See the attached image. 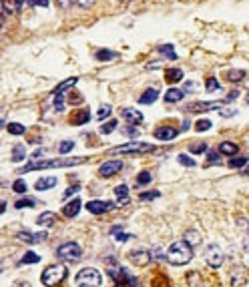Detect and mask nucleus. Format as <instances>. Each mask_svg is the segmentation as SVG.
<instances>
[{"mask_svg":"<svg viewBox=\"0 0 249 287\" xmlns=\"http://www.w3.org/2000/svg\"><path fill=\"white\" fill-rule=\"evenodd\" d=\"M183 96H185V90H181V88H175V86H171L167 92H165V102H179V100H183Z\"/></svg>","mask_w":249,"mask_h":287,"instance_id":"20","label":"nucleus"},{"mask_svg":"<svg viewBox=\"0 0 249 287\" xmlns=\"http://www.w3.org/2000/svg\"><path fill=\"white\" fill-rule=\"evenodd\" d=\"M157 98H159V90L157 88H145V92L139 96V102L141 104H153Z\"/></svg>","mask_w":249,"mask_h":287,"instance_id":"19","label":"nucleus"},{"mask_svg":"<svg viewBox=\"0 0 249 287\" xmlns=\"http://www.w3.org/2000/svg\"><path fill=\"white\" fill-rule=\"evenodd\" d=\"M245 102H247V104H249V92H247V94H245Z\"/></svg>","mask_w":249,"mask_h":287,"instance_id":"57","label":"nucleus"},{"mask_svg":"<svg viewBox=\"0 0 249 287\" xmlns=\"http://www.w3.org/2000/svg\"><path fill=\"white\" fill-rule=\"evenodd\" d=\"M6 128H8L10 134H24V132H26V126L20 124V122H10Z\"/></svg>","mask_w":249,"mask_h":287,"instance_id":"34","label":"nucleus"},{"mask_svg":"<svg viewBox=\"0 0 249 287\" xmlns=\"http://www.w3.org/2000/svg\"><path fill=\"white\" fill-rule=\"evenodd\" d=\"M116 56H118L116 52L106 50V48H100V50L96 52V60H112V58H116Z\"/></svg>","mask_w":249,"mask_h":287,"instance_id":"31","label":"nucleus"},{"mask_svg":"<svg viewBox=\"0 0 249 287\" xmlns=\"http://www.w3.org/2000/svg\"><path fill=\"white\" fill-rule=\"evenodd\" d=\"M76 2V0H58V4H60V8H70L72 4Z\"/></svg>","mask_w":249,"mask_h":287,"instance_id":"50","label":"nucleus"},{"mask_svg":"<svg viewBox=\"0 0 249 287\" xmlns=\"http://www.w3.org/2000/svg\"><path fill=\"white\" fill-rule=\"evenodd\" d=\"M72 149H74V142H72V140H62L60 147H58V153H60V155H66V153H70Z\"/></svg>","mask_w":249,"mask_h":287,"instance_id":"38","label":"nucleus"},{"mask_svg":"<svg viewBox=\"0 0 249 287\" xmlns=\"http://www.w3.org/2000/svg\"><path fill=\"white\" fill-rule=\"evenodd\" d=\"M56 185V179L54 177H40L36 183H34V189L36 191H46V189H52Z\"/></svg>","mask_w":249,"mask_h":287,"instance_id":"24","label":"nucleus"},{"mask_svg":"<svg viewBox=\"0 0 249 287\" xmlns=\"http://www.w3.org/2000/svg\"><path fill=\"white\" fill-rule=\"evenodd\" d=\"M195 88H197L195 82H187V84H185V90H195Z\"/></svg>","mask_w":249,"mask_h":287,"instance_id":"53","label":"nucleus"},{"mask_svg":"<svg viewBox=\"0 0 249 287\" xmlns=\"http://www.w3.org/2000/svg\"><path fill=\"white\" fill-rule=\"evenodd\" d=\"M12 189H14V193H26V183L22 181V179H16L14 183H12Z\"/></svg>","mask_w":249,"mask_h":287,"instance_id":"46","label":"nucleus"},{"mask_svg":"<svg viewBox=\"0 0 249 287\" xmlns=\"http://www.w3.org/2000/svg\"><path fill=\"white\" fill-rule=\"evenodd\" d=\"M219 114H221V116H235L237 110H235V108H227V110H219Z\"/></svg>","mask_w":249,"mask_h":287,"instance_id":"51","label":"nucleus"},{"mask_svg":"<svg viewBox=\"0 0 249 287\" xmlns=\"http://www.w3.org/2000/svg\"><path fill=\"white\" fill-rule=\"evenodd\" d=\"M219 155L221 153H217V151H207V165H219Z\"/></svg>","mask_w":249,"mask_h":287,"instance_id":"41","label":"nucleus"},{"mask_svg":"<svg viewBox=\"0 0 249 287\" xmlns=\"http://www.w3.org/2000/svg\"><path fill=\"white\" fill-rule=\"evenodd\" d=\"M219 153H221V155H227V157H233V155L239 153V147L235 145V142H231V140H223L221 145H219Z\"/></svg>","mask_w":249,"mask_h":287,"instance_id":"21","label":"nucleus"},{"mask_svg":"<svg viewBox=\"0 0 249 287\" xmlns=\"http://www.w3.org/2000/svg\"><path fill=\"white\" fill-rule=\"evenodd\" d=\"M66 277H68V269H66L64 265H60V263H54V265H48V267L42 271L40 281H42V285H46V287H56V285H60Z\"/></svg>","mask_w":249,"mask_h":287,"instance_id":"2","label":"nucleus"},{"mask_svg":"<svg viewBox=\"0 0 249 287\" xmlns=\"http://www.w3.org/2000/svg\"><path fill=\"white\" fill-rule=\"evenodd\" d=\"M151 259H153V257H151V251H145V249H135V251L129 253V261H131L133 265H137V267L149 265Z\"/></svg>","mask_w":249,"mask_h":287,"instance_id":"9","label":"nucleus"},{"mask_svg":"<svg viewBox=\"0 0 249 287\" xmlns=\"http://www.w3.org/2000/svg\"><path fill=\"white\" fill-rule=\"evenodd\" d=\"M24 157H26L24 147H22V145H16V147L12 149V161H24Z\"/></svg>","mask_w":249,"mask_h":287,"instance_id":"36","label":"nucleus"},{"mask_svg":"<svg viewBox=\"0 0 249 287\" xmlns=\"http://www.w3.org/2000/svg\"><path fill=\"white\" fill-rule=\"evenodd\" d=\"M38 261H40V255L34 253V251H28V253H24V257L20 259V265H30V263H38Z\"/></svg>","mask_w":249,"mask_h":287,"instance_id":"28","label":"nucleus"},{"mask_svg":"<svg viewBox=\"0 0 249 287\" xmlns=\"http://www.w3.org/2000/svg\"><path fill=\"white\" fill-rule=\"evenodd\" d=\"M120 114H122L124 120L131 122V124H141V122H143V114H141V110H137V108H122Z\"/></svg>","mask_w":249,"mask_h":287,"instance_id":"14","label":"nucleus"},{"mask_svg":"<svg viewBox=\"0 0 249 287\" xmlns=\"http://www.w3.org/2000/svg\"><path fill=\"white\" fill-rule=\"evenodd\" d=\"M167 259L171 265H177V267L187 265L193 259V247L187 241H175L167 251Z\"/></svg>","mask_w":249,"mask_h":287,"instance_id":"1","label":"nucleus"},{"mask_svg":"<svg viewBox=\"0 0 249 287\" xmlns=\"http://www.w3.org/2000/svg\"><path fill=\"white\" fill-rule=\"evenodd\" d=\"M177 161H179L183 167H195V159H191L189 155H177Z\"/></svg>","mask_w":249,"mask_h":287,"instance_id":"42","label":"nucleus"},{"mask_svg":"<svg viewBox=\"0 0 249 287\" xmlns=\"http://www.w3.org/2000/svg\"><path fill=\"white\" fill-rule=\"evenodd\" d=\"M80 207H82V201H80V197H76V199L68 201V203L62 207V215H64V217H68V219H72V217H76V215H78Z\"/></svg>","mask_w":249,"mask_h":287,"instance_id":"13","label":"nucleus"},{"mask_svg":"<svg viewBox=\"0 0 249 287\" xmlns=\"http://www.w3.org/2000/svg\"><path fill=\"white\" fill-rule=\"evenodd\" d=\"M56 257L66 261V263H74V261H78L82 257V249H80L78 243L68 241V243H62V245L56 247Z\"/></svg>","mask_w":249,"mask_h":287,"instance_id":"4","label":"nucleus"},{"mask_svg":"<svg viewBox=\"0 0 249 287\" xmlns=\"http://www.w3.org/2000/svg\"><path fill=\"white\" fill-rule=\"evenodd\" d=\"M151 181H153V177H151L149 171H143V173H139V177H137V185H149Z\"/></svg>","mask_w":249,"mask_h":287,"instance_id":"40","label":"nucleus"},{"mask_svg":"<svg viewBox=\"0 0 249 287\" xmlns=\"http://www.w3.org/2000/svg\"><path fill=\"white\" fill-rule=\"evenodd\" d=\"M120 169H122V161H118V159H112V161H106V163H102V165H100V169H98V175H100V177H104V179H108V177L116 175Z\"/></svg>","mask_w":249,"mask_h":287,"instance_id":"10","label":"nucleus"},{"mask_svg":"<svg viewBox=\"0 0 249 287\" xmlns=\"http://www.w3.org/2000/svg\"><path fill=\"white\" fill-rule=\"evenodd\" d=\"M110 233L114 235V239H116V241H129V239H133V235H131V233H122L118 225H116V227H112V229H110Z\"/></svg>","mask_w":249,"mask_h":287,"instance_id":"29","label":"nucleus"},{"mask_svg":"<svg viewBox=\"0 0 249 287\" xmlns=\"http://www.w3.org/2000/svg\"><path fill=\"white\" fill-rule=\"evenodd\" d=\"M183 241H187V243H189V245H191V247L195 249V247H197V245L201 243V235H199L197 231H193V229H189V231L185 233V239H183Z\"/></svg>","mask_w":249,"mask_h":287,"instance_id":"25","label":"nucleus"},{"mask_svg":"<svg viewBox=\"0 0 249 287\" xmlns=\"http://www.w3.org/2000/svg\"><path fill=\"white\" fill-rule=\"evenodd\" d=\"M16 237H18L20 241H24V243H30V245H34V243L42 241V239L46 237V233H28V231H20Z\"/></svg>","mask_w":249,"mask_h":287,"instance_id":"16","label":"nucleus"},{"mask_svg":"<svg viewBox=\"0 0 249 287\" xmlns=\"http://www.w3.org/2000/svg\"><path fill=\"white\" fill-rule=\"evenodd\" d=\"M245 76H247V72L241 70V68H231V70L225 72V78L229 82H241V80H245Z\"/></svg>","mask_w":249,"mask_h":287,"instance_id":"23","label":"nucleus"},{"mask_svg":"<svg viewBox=\"0 0 249 287\" xmlns=\"http://www.w3.org/2000/svg\"><path fill=\"white\" fill-rule=\"evenodd\" d=\"M219 106H223V102L221 100H213V102H191L189 106H187V110L189 112H207V110H213V108H219Z\"/></svg>","mask_w":249,"mask_h":287,"instance_id":"12","label":"nucleus"},{"mask_svg":"<svg viewBox=\"0 0 249 287\" xmlns=\"http://www.w3.org/2000/svg\"><path fill=\"white\" fill-rule=\"evenodd\" d=\"M64 102H66V94L54 90V108H56V112H62V110H64Z\"/></svg>","mask_w":249,"mask_h":287,"instance_id":"27","label":"nucleus"},{"mask_svg":"<svg viewBox=\"0 0 249 287\" xmlns=\"http://www.w3.org/2000/svg\"><path fill=\"white\" fill-rule=\"evenodd\" d=\"M114 197L120 201V203H127L129 201V187L127 185H118L114 189Z\"/></svg>","mask_w":249,"mask_h":287,"instance_id":"26","label":"nucleus"},{"mask_svg":"<svg viewBox=\"0 0 249 287\" xmlns=\"http://www.w3.org/2000/svg\"><path fill=\"white\" fill-rule=\"evenodd\" d=\"M34 205H36V199H32V197H24V199H18L14 203L16 209H26V207H34Z\"/></svg>","mask_w":249,"mask_h":287,"instance_id":"32","label":"nucleus"},{"mask_svg":"<svg viewBox=\"0 0 249 287\" xmlns=\"http://www.w3.org/2000/svg\"><path fill=\"white\" fill-rule=\"evenodd\" d=\"M86 209H88L92 215H102V213H106V211L116 209V203H112V201H108V203H104V201H88V203H86Z\"/></svg>","mask_w":249,"mask_h":287,"instance_id":"11","label":"nucleus"},{"mask_svg":"<svg viewBox=\"0 0 249 287\" xmlns=\"http://www.w3.org/2000/svg\"><path fill=\"white\" fill-rule=\"evenodd\" d=\"M205 88H207L209 92H215V90L219 88V82H217V78H213V76H211V78H207V80H205Z\"/></svg>","mask_w":249,"mask_h":287,"instance_id":"47","label":"nucleus"},{"mask_svg":"<svg viewBox=\"0 0 249 287\" xmlns=\"http://www.w3.org/2000/svg\"><path fill=\"white\" fill-rule=\"evenodd\" d=\"M191 153H193V155L207 153V142H197V145H191Z\"/></svg>","mask_w":249,"mask_h":287,"instance_id":"45","label":"nucleus"},{"mask_svg":"<svg viewBox=\"0 0 249 287\" xmlns=\"http://www.w3.org/2000/svg\"><path fill=\"white\" fill-rule=\"evenodd\" d=\"M159 52H161L163 56H167L169 60H175V58H177V52L173 50L171 44H161V46H159Z\"/></svg>","mask_w":249,"mask_h":287,"instance_id":"30","label":"nucleus"},{"mask_svg":"<svg viewBox=\"0 0 249 287\" xmlns=\"http://www.w3.org/2000/svg\"><path fill=\"white\" fill-rule=\"evenodd\" d=\"M76 2H78V4L82 6V8H88V6H90V4L94 2V0H76Z\"/></svg>","mask_w":249,"mask_h":287,"instance_id":"52","label":"nucleus"},{"mask_svg":"<svg viewBox=\"0 0 249 287\" xmlns=\"http://www.w3.org/2000/svg\"><path fill=\"white\" fill-rule=\"evenodd\" d=\"M84 157H76V159H58V161H32L24 167V173L28 171H40V169H58V167H70V165H80L84 163Z\"/></svg>","mask_w":249,"mask_h":287,"instance_id":"3","label":"nucleus"},{"mask_svg":"<svg viewBox=\"0 0 249 287\" xmlns=\"http://www.w3.org/2000/svg\"><path fill=\"white\" fill-rule=\"evenodd\" d=\"M237 94H239L237 90H231V92H229V100H233V98H237Z\"/></svg>","mask_w":249,"mask_h":287,"instance_id":"55","label":"nucleus"},{"mask_svg":"<svg viewBox=\"0 0 249 287\" xmlns=\"http://www.w3.org/2000/svg\"><path fill=\"white\" fill-rule=\"evenodd\" d=\"M116 124H118V120H116V118H110V120H106V122L100 126V132H102V134H108V132H112V130L116 128Z\"/></svg>","mask_w":249,"mask_h":287,"instance_id":"35","label":"nucleus"},{"mask_svg":"<svg viewBox=\"0 0 249 287\" xmlns=\"http://www.w3.org/2000/svg\"><path fill=\"white\" fill-rule=\"evenodd\" d=\"M155 147L151 142H127L122 147H114L112 153H129V155H143V153H153Z\"/></svg>","mask_w":249,"mask_h":287,"instance_id":"7","label":"nucleus"},{"mask_svg":"<svg viewBox=\"0 0 249 287\" xmlns=\"http://www.w3.org/2000/svg\"><path fill=\"white\" fill-rule=\"evenodd\" d=\"M165 80H167L169 84L181 82V80H183V70H181V68H167V70H165Z\"/></svg>","mask_w":249,"mask_h":287,"instance_id":"18","label":"nucleus"},{"mask_svg":"<svg viewBox=\"0 0 249 287\" xmlns=\"http://www.w3.org/2000/svg\"><path fill=\"white\" fill-rule=\"evenodd\" d=\"M159 197H161V191H151V193H141V195H139L141 201H155V199H159Z\"/></svg>","mask_w":249,"mask_h":287,"instance_id":"43","label":"nucleus"},{"mask_svg":"<svg viewBox=\"0 0 249 287\" xmlns=\"http://www.w3.org/2000/svg\"><path fill=\"white\" fill-rule=\"evenodd\" d=\"M74 281H76V285H78V287H100L102 277H100V273H98L96 269H92V267H84V269H80V271L76 273Z\"/></svg>","mask_w":249,"mask_h":287,"instance_id":"5","label":"nucleus"},{"mask_svg":"<svg viewBox=\"0 0 249 287\" xmlns=\"http://www.w3.org/2000/svg\"><path fill=\"white\" fill-rule=\"evenodd\" d=\"M88 120H90V112H88L86 108L74 110V114L70 116V122H72V124H86Z\"/></svg>","mask_w":249,"mask_h":287,"instance_id":"22","label":"nucleus"},{"mask_svg":"<svg viewBox=\"0 0 249 287\" xmlns=\"http://www.w3.org/2000/svg\"><path fill=\"white\" fill-rule=\"evenodd\" d=\"M28 4L32 8H48L50 6V0H28Z\"/></svg>","mask_w":249,"mask_h":287,"instance_id":"44","label":"nucleus"},{"mask_svg":"<svg viewBox=\"0 0 249 287\" xmlns=\"http://www.w3.org/2000/svg\"><path fill=\"white\" fill-rule=\"evenodd\" d=\"M108 277L114 281L116 287H139V281L133 275H129V271L122 267H110Z\"/></svg>","mask_w":249,"mask_h":287,"instance_id":"6","label":"nucleus"},{"mask_svg":"<svg viewBox=\"0 0 249 287\" xmlns=\"http://www.w3.org/2000/svg\"><path fill=\"white\" fill-rule=\"evenodd\" d=\"M223 259H225V255H223V249L219 247V245H209V247H205V263L209 265V267H213V269H217V267H221L223 265Z\"/></svg>","mask_w":249,"mask_h":287,"instance_id":"8","label":"nucleus"},{"mask_svg":"<svg viewBox=\"0 0 249 287\" xmlns=\"http://www.w3.org/2000/svg\"><path fill=\"white\" fill-rule=\"evenodd\" d=\"M76 191H80V185H72V187H68L64 193H62V199H68L70 195H74Z\"/></svg>","mask_w":249,"mask_h":287,"instance_id":"49","label":"nucleus"},{"mask_svg":"<svg viewBox=\"0 0 249 287\" xmlns=\"http://www.w3.org/2000/svg\"><path fill=\"white\" fill-rule=\"evenodd\" d=\"M110 112H112V106H110V104H102V106L98 108V112H96V118L102 120V118L110 116Z\"/></svg>","mask_w":249,"mask_h":287,"instance_id":"37","label":"nucleus"},{"mask_svg":"<svg viewBox=\"0 0 249 287\" xmlns=\"http://www.w3.org/2000/svg\"><path fill=\"white\" fill-rule=\"evenodd\" d=\"M2 6H4V16H10L16 10V4H12L10 0H2Z\"/></svg>","mask_w":249,"mask_h":287,"instance_id":"48","label":"nucleus"},{"mask_svg":"<svg viewBox=\"0 0 249 287\" xmlns=\"http://www.w3.org/2000/svg\"><path fill=\"white\" fill-rule=\"evenodd\" d=\"M14 4H16V8H20L24 4V0H14Z\"/></svg>","mask_w":249,"mask_h":287,"instance_id":"56","label":"nucleus"},{"mask_svg":"<svg viewBox=\"0 0 249 287\" xmlns=\"http://www.w3.org/2000/svg\"><path fill=\"white\" fill-rule=\"evenodd\" d=\"M175 136H177V128L175 126H161V128L155 130V138H159V140H171Z\"/></svg>","mask_w":249,"mask_h":287,"instance_id":"15","label":"nucleus"},{"mask_svg":"<svg viewBox=\"0 0 249 287\" xmlns=\"http://www.w3.org/2000/svg\"><path fill=\"white\" fill-rule=\"evenodd\" d=\"M54 223H56V215L52 211H44L36 219V225H40V227H52Z\"/></svg>","mask_w":249,"mask_h":287,"instance_id":"17","label":"nucleus"},{"mask_svg":"<svg viewBox=\"0 0 249 287\" xmlns=\"http://www.w3.org/2000/svg\"><path fill=\"white\" fill-rule=\"evenodd\" d=\"M211 126H213V122H211L209 118H201V120L195 122V130H197V132H205V130H209Z\"/></svg>","mask_w":249,"mask_h":287,"instance_id":"33","label":"nucleus"},{"mask_svg":"<svg viewBox=\"0 0 249 287\" xmlns=\"http://www.w3.org/2000/svg\"><path fill=\"white\" fill-rule=\"evenodd\" d=\"M247 165V157H235L229 161V167L231 169H239V167H245Z\"/></svg>","mask_w":249,"mask_h":287,"instance_id":"39","label":"nucleus"},{"mask_svg":"<svg viewBox=\"0 0 249 287\" xmlns=\"http://www.w3.org/2000/svg\"><path fill=\"white\" fill-rule=\"evenodd\" d=\"M124 134H131V136H135V134H137V130H135V128H127V130H124Z\"/></svg>","mask_w":249,"mask_h":287,"instance_id":"54","label":"nucleus"}]
</instances>
